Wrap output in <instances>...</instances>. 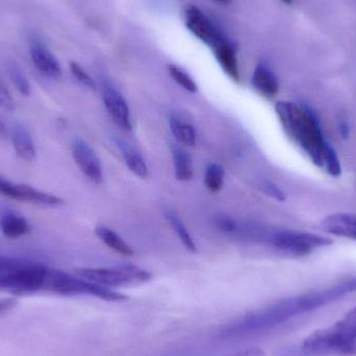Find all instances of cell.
I'll return each mask as SVG.
<instances>
[{
  "label": "cell",
  "mask_w": 356,
  "mask_h": 356,
  "mask_svg": "<svg viewBox=\"0 0 356 356\" xmlns=\"http://www.w3.org/2000/svg\"><path fill=\"white\" fill-rule=\"evenodd\" d=\"M298 356L353 355L356 353V307L343 319L314 332L296 346Z\"/></svg>",
  "instance_id": "cell-4"
},
{
  "label": "cell",
  "mask_w": 356,
  "mask_h": 356,
  "mask_svg": "<svg viewBox=\"0 0 356 356\" xmlns=\"http://www.w3.org/2000/svg\"><path fill=\"white\" fill-rule=\"evenodd\" d=\"M186 25L193 35H196L199 40L204 42L211 47H215L217 44L224 40L217 27L205 16L204 13L197 6H186Z\"/></svg>",
  "instance_id": "cell-8"
},
{
  "label": "cell",
  "mask_w": 356,
  "mask_h": 356,
  "mask_svg": "<svg viewBox=\"0 0 356 356\" xmlns=\"http://www.w3.org/2000/svg\"><path fill=\"white\" fill-rule=\"evenodd\" d=\"M12 141L15 152L21 160L26 162H33L37 156L35 144L31 139L29 129L21 124L16 123L12 129Z\"/></svg>",
  "instance_id": "cell-13"
},
{
  "label": "cell",
  "mask_w": 356,
  "mask_h": 356,
  "mask_svg": "<svg viewBox=\"0 0 356 356\" xmlns=\"http://www.w3.org/2000/svg\"><path fill=\"white\" fill-rule=\"evenodd\" d=\"M167 68H168L169 74L175 79L177 85H179L182 89L191 92V93H196L197 90H198L196 83L193 81L192 77H191L186 71L182 70V69L177 66V65L172 64L168 65Z\"/></svg>",
  "instance_id": "cell-23"
},
{
  "label": "cell",
  "mask_w": 356,
  "mask_h": 356,
  "mask_svg": "<svg viewBox=\"0 0 356 356\" xmlns=\"http://www.w3.org/2000/svg\"><path fill=\"white\" fill-rule=\"evenodd\" d=\"M16 305V301L14 299H3L0 300V314L6 313L8 309H13Z\"/></svg>",
  "instance_id": "cell-31"
},
{
  "label": "cell",
  "mask_w": 356,
  "mask_h": 356,
  "mask_svg": "<svg viewBox=\"0 0 356 356\" xmlns=\"http://www.w3.org/2000/svg\"><path fill=\"white\" fill-rule=\"evenodd\" d=\"M117 147L122 154L123 160H124L125 165L127 168L136 175V177L145 179L149 175V170H148L147 164H146L145 160L143 156L135 149L131 147L129 144L125 142L121 141V140H116Z\"/></svg>",
  "instance_id": "cell-17"
},
{
  "label": "cell",
  "mask_w": 356,
  "mask_h": 356,
  "mask_svg": "<svg viewBox=\"0 0 356 356\" xmlns=\"http://www.w3.org/2000/svg\"><path fill=\"white\" fill-rule=\"evenodd\" d=\"M171 131L175 139L182 145L192 147L197 142V133L195 127L191 123L184 121L181 117L177 115H171L169 119Z\"/></svg>",
  "instance_id": "cell-19"
},
{
  "label": "cell",
  "mask_w": 356,
  "mask_h": 356,
  "mask_svg": "<svg viewBox=\"0 0 356 356\" xmlns=\"http://www.w3.org/2000/svg\"><path fill=\"white\" fill-rule=\"evenodd\" d=\"M95 234L108 248L116 251L119 254L125 255V257L134 255L133 248L117 232L108 226L98 225L95 228Z\"/></svg>",
  "instance_id": "cell-18"
},
{
  "label": "cell",
  "mask_w": 356,
  "mask_h": 356,
  "mask_svg": "<svg viewBox=\"0 0 356 356\" xmlns=\"http://www.w3.org/2000/svg\"><path fill=\"white\" fill-rule=\"evenodd\" d=\"M0 194L13 200L42 207H60L64 203L60 197L42 192L27 184H14L0 175Z\"/></svg>",
  "instance_id": "cell-7"
},
{
  "label": "cell",
  "mask_w": 356,
  "mask_h": 356,
  "mask_svg": "<svg viewBox=\"0 0 356 356\" xmlns=\"http://www.w3.org/2000/svg\"><path fill=\"white\" fill-rule=\"evenodd\" d=\"M8 76L14 83L15 87L23 96H29L31 94V85L27 81L26 76L17 65L10 64L8 68Z\"/></svg>",
  "instance_id": "cell-24"
},
{
  "label": "cell",
  "mask_w": 356,
  "mask_h": 356,
  "mask_svg": "<svg viewBox=\"0 0 356 356\" xmlns=\"http://www.w3.org/2000/svg\"><path fill=\"white\" fill-rule=\"evenodd\" d=\"M275 111L286 135L307 152L314 164L323 168L327 142L314 111L288 102H277Z\"/></svg>",
  "instance_id": "cell-2"
},
{
  "label": "cell",
  "mask_w": 356,
  "mask_h": 356,
  "mask_svg": "<svg viewBox=\"0 0 356 356\" xmlns=\"http://www.w3.org/2000/svg\"><path fill=\"white\" fill-rule=\"evenodd\" d=\"M321 225L328 234L356 240V215L353 213L330 215L322 221Z\"/></svg>",
  "instance_id": "cell-12"
},
{
  "label": "cell",
  "mask_w": 356,
  "mask_h": 356,
  "mask_svg": "<svg viewBox=\"0 0 356 356\" xmlns=\"http://www.w3.org/2000/svg\"><path fill=\"white\" fill-rule=\"evenodd\" d=\"M323 167L332 177H339L342 175V167L338 154L330 143L326 145Z\"/></svg>",
  "instance_id": "cell-25"
},
{
  "label": "cell",
  "mask_w": 356,
  "mask_h": 356,
  "mask_svg": "<svg viewBox=\"0 0 356 356\" xmlns=\"http://www.w3.org/2000/svg\"><path fill=\"white\" fill-rule=\"evenodd\" d=\"M52 271L39 261L0 257V291L16 296L50 293Z\"/></svg>",
  "instance_id": "cell-3"
},
{
  "label": "cell",
  "mask_w": 356,
  "mask_h": 356,
  "mask_svg": "<svg viewBox=\"0 0 356 356\" xmlns=\"http://www.w3.org/2000/svg\"><path fill=\"white\" fill-rule=\"evenodd\" d=\"M77 275L106 288L133 286L152 280V274L139 266L125 264L108 268H83L76 270Z\"/></svg>",
  "instance_id": "cell-6"
},
{
  "label": "cell",
  "mask_w": 356,
  "mask_h": 356,
  "mask_svg": "<svg viewBox=\"0 0 356 356\" xmlns=\"http://www.w3.org/2000/svg\"><path fill=\"white\" fill-rule=\"evenodd\" d=\"M165 215H166L167 220H168L169 223L172 225L173 229L177 232L178 238H180L184 246L186 247L188 251H191V252L196 253V243L194 242L192 236H191L190 232H188V228L182 223L181 220L179 219L177 213L172 211H166Z\"/></svg>",
  "instance_id": "cell-21"
},
{
  "label": "cell",
  "mask_w": 356,
  "mask_h": 356,
  "mask_svg": "<svg viewBox=\"0 0 356 356\" xmlns=\"http://www.w3.org/2000/svg\"><path fill=\"white\" fill-rule=\"evenodd\" d=\"M72 154L81 172L93 184H102L104 180L102 165L93 148L81 139H76L72 145Z\"/></svg>",
  "instance_id": "cell-9"
},
{
  "label": "cell",
  "mask_w": 356,
  "mask_h": 356,
  "mask_svg": "<svg viewBox=\"0 0 356 356\" xmlns=\"http://www.w3.org/2000/svg\"><path fill=\"white\" fill-rule=\"evenodd\" d=\"M0 108L8 111V112L14 111L15 108L14 99L8 90L6 89V85L2 83L1 79H0Z\"/></svg>",
  "instance_id": "cell-29"
},
{
  "label": "cell",
  "mask_w": 356,
  "mask_h": 356,
  "mask_svg": "<svg viewBox=\"0 0 356 356\" xmlns=\"http://www.w3.org/2000/svg\"><path fill=\"white\" fill-rule=\"evenodd\" d=\"M102 98L104 106L114 122L124 131H131L133 129L131 110L122 94L115 88L106 86Z\"/></svg>",
  "instance_id": "cell-10"
},
{
  "label": "cell",
  "mask_w": 356,
  "mask_h": 356,
  "mask_svg": "<svg viewBox=\"0 0 356 356\" xmlns=\"http://www.w3.org/2000/svg\"><path fill=\"white\" fill-rule=\"evenodd\" d=\"M213 222L218 229L225 232V234H236L240 229V226L236 220L232 219L229 216L223 215V213H217L213 216Z\"/></svg>",
  "instance_id": "cell-26"
},
{
  "label": "cell",
  "mask_w": 356,
  "mask_h": 356,
  "mask_svg": "<svg viewBox=\"0 0 356 356\" xmlns=\"http://www.w3.org/2000/svg\"><path fill=\"white\" fill-rule=\"evenodd\" d=\"M213 54L220 66L223 69L224 72L234 79L238 81L240 79V72H238V60H236V51L234 48L225 41L220 42L219 44L213 47Z\"/></svg>",
  "instance_id": "cell-16"
},
{
  "label": "cell",
  "mask_w": 356,
  "mask_h": 356,
  "mask_svg": "<svg viewBox=\"0 0 356 356\" xmlns=\"http://www.w3.org/2000/svg\"><path fill=\"white\" fill-rule=\"evenodd\" d=\"M339 131H340L341 137H342L343 139H348L349 136H350V127H349L346 121L340 122V124H339Z\"/></svg>",
  "instance_id": "cell-32"
},
{
  "label": "cell",
  "mask_w": 356,
  "mask_h": 356,
  "mask_svg": "<svg viewBox=\"0 0 356 356\" xmlns=\"http://www.w3.org/2000/svg\"><path fill=\"white\" fill-rule=\"evenodd\" d=\"M0 229L8 238H19L31 232L29 222L13 211H6L0 216Z\"/></svg>",
  "instance_id": "cell-15"
},
{
  "label": "cell",
  "mask_w": 356,
  "mask_h": 356,
  "mask_svg": "<svg viewBox=\"0 0 356 356\" xmlns=\"http://www.w3.org/2000/svg\"><path fill=\"white\" fill-rule=\"evenodd\" d=\"M6 125L2 123V121L0 120V137H6Z\"/></svg>",
  "instance_id": "cell-33"
},
{
  "label": "cell",
  "mask_w": 356,
  "mask_h": 356,
  "mask_svg": "<svg viewBox=\"0 0 356 356\" xmlns=\"http://www.w3.org/2000/svg\"><path fill=\"white\" fill-rule=\"evenodd\" d=\"M252 85L259 94L266 97H274L280 90L277 77L269 67L264 64H259L255 68Z\"/></svg>",
  "instance_id": "cell-14"
},
{
  "label": "cell",
  "mask_w": 356,
  "mask_h": 356,
  "mask_svg": "<svg viewBox=\"0 0 356 356\" xmlns=\"http://www.w3.org/2000/svg\"><path fill=\"white\" fill-rule=\"evenodd\" d=\"M280 1L284 2V3L288 4V6H292L294 0H280Z\"/></svg>",
  "instance_id": "cell-34"
},
{
  "label": "cell",
  "mask_w": 356,
  "mask_h": 356,
  "mask_svg": "<svg viewBox=\"0 0 356 356\" xmlns=\"http://www.w3.org/2000/svg\"><path fill=\"white\" fill-rule=\"evenodd\" d=\"M261 240L292 257H305L332 244V240L325 236L292 229H266Z\"/></svg>",
  "instance_id": "cell-5"
},
{
  "label": "cell",
  "mask_w": 356,
  "mask_h": 356,
  "mask_svg": "<svg viewBox=\"0 0 356 356\" xmlns=\"http://www.w3.org/2000/svg\"><path fill=\"white\" fill-rule=\"evenodd\" d=\"M257 186H259V190L268 196L272 197V198L278 201L286 200V194H284V191L271 180L263 178V179L259 180Z\"/></svg>",
  "instance_id": "cell-27"
},
{
  "label": "cell",
  "mask_w": 356,
  "mask_h": 356,
  "mask_svg": "<svg viewBox=\"0 0 356 356\" xmlns=\"http://www.w3.org/2000/svg\"><path fill=\"white\" fill-rule=\"evenodd\" d=\"M224 177H225V171L221 165L217 163H211L207 165L204 175V184L207 190L211 193L219 192L223 186Z\"/></svg>",
  "instance_id": "cell-22"
},
{
  "label": "cell",
  "mask_w": 356,
  "mask_h": 356,
  "mask_svg": "<svg viewBox=\"0 0 356 356\" xmlns=\"http://www.w3.org/2000/svg\"><path fill=\"white\" fill-rule=\"evenodd\" d=\"M227 356H266L263 349L259 347H249V348L242 349Z\"/></svg>",
  "instance_id": "cell-30"
},
{
  "label": "cell",
  "mask_w": 356,
  "mask_h": 356,
  "mask_svg": "<svg viewBox=\"0 0 356 356\" xmlns=\"http://www.w3.org/2000/svg\"><path fill=\"white\" fill-rule=\"evenodd\" d=\"M215 1L219 2V3L222 4H227L229 3L230 0H215Z\"/></svg>",
  "instance_id": "cell-35"
},
{
  "label": "cell",
  "mask_w": 356,
  "mask_h": 356,
  "mask_svg": "<svg viewBox=\"0 0 356 356\" xmlns=\"http://www.w3.org/2000/svg\"><path fill=\"white\" fill-rule=\"evenodd\" d=\"M175 177L179 181H188L193 177V162L190 154L182 148L175 147L172 150Z\"/></svg>",
  "instance_id": "cell-20"
},
{
  "label": "cell",
  "mask_w": 356,
  "mask_h": 356,
  "mask_svg": "<svg viewBox=\"0 0 356 356\" xmlns=\"http://www.w3.org/2000/svg\"><path fill=\"white\" fill-rule=\"evenodd\" d=\"M29 52L33 65L42 74L50 79L62 76V68L58 58L43 43L39 41L31 42Z\"/></svg>",
  "instance_id": "cell-11"
},
{
  "label": "cell",
  "mask_w": 356,
  "mask_h": 356,
  "mask_svg": "<svg viewBox=\"0 0 356 356\" xmlns=\"http://www.w3.org/2000/svg\"><path fill=\"white\" fill-rule=\"evenodd\" d=\"M345 295L346 293L342 284H338L323 290L282 299L232 322L222 330V338H238L271 330L290 321L293 318L334 302L345 297Z\"/></svg>",
  "instance_id": "cell-1"
},
{
  "label": "cell",
  "mask_w": 356,
  "mask_h": 356,
  "mask_svg": "<svg viewBox=\"0 0 356 356\" xmlns=\"http://www.w3.org/2000/svg\"><path fill=\"white\" fill-rule=\"evenodd\" d=\"M70 70L72 73L73 76L85 87L90 88V89H95L96 83L94 79L86 72L85 69L81 68V65L77 64L75 62L70 63Z\"/></svg>",
  "instance_id": "cell-28"
}]
</instances>
